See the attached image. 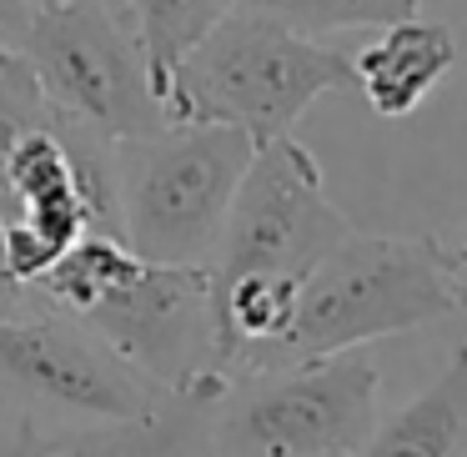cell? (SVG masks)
Instances as JSON below:
<instances>
[{"label": "cell", "instance_id": "cell-4", "mask_svg": "<svg viewBox=\"0 0 467 457\" xmlns=\"http://www.w3.org/2000/svg\"><path fill=\"white\" fill-rule=\"evenodd\" d=\"M382 372L362 347L232 372L212 402V457H347L377 422Z\"/></svg>", "mask_w": 467, "mask_h": 457}, {"label": "cell", "instance_id": "cell-20", "mask_svg": "<svg viewBox=\"0 0 467 457\" xmlns=\"http://www.w3.org/2000/svg\"><path fill=\"white\" fill-rule=\"evenodd\" d=\"M31 5H66V0H31ZM86 5H111V11H121V16H126L121 0H86Z\"/></svg>", "mask_w": 467, "mask_h": 457}, {"label": "cell", "instance_id": "cell-14", "mask_svg": "<svg viewBox=\"0 0 467 457\" xmlns=\"http://www.w3.org/2000/svg\"><path fill=\"white\" fill-rule=\"evenodd\" d=\"M246 11L276 16L302 36L322 31H362V26H397L422 16V0H236Z\"/></svg>", "mask_w": 467, "mask_h": 457}, {"label": "cell", "instance_id": "cell-1", "mask_svg": "<svg viewBox=\"0 0 467 457\" xmlns=\"http://www.w3.org/2000/svg\"><path fill=\"white\" fill-rule=\"evenodd\" d=\"M462 312L452 256L432 236L347 232L292 296V317L246 372L296 367Z\"/></svg>", "mask_w": 467, "mask_h": 457}, {"label": "cell", "instance_id": "cell-18", "mask_svg": "<svg viewBox=\"0 0 467 457\" xmlns=\"http://www.w3.org/2000/svg\"><path fill=\"white\" fill-rule=\"evenodd\" d=\"M31 16H36L31 0H0V51H16V46H21Z\"/></svg>", "mask_w": 467, "mask_h": 457}, {"label": "cell", "instance_id": "cell-10", "mask_svg": "<svg viewBox=\"0 0 467 457\" xmlns=\"http://www.w3.org/2000/svg\"><path fill=\"white\" fill-rule=\"evenodd\" d=\"M452 61H457L452 31L412 16V21L382 26V36L352 56V76L367 106L397 121V116H412L432 96V86L452 71Z\"/></svg>", "mask_w": 467, "mask_h": 457}, {"label": "cell", "instance_id": "cell-9", "mask_svg": "<svg viewBox=\"0 0 467 457\" xmlns=\"http://www.w3.org/2000/svg\"><path fill=\"white\" fill-rule=\"evenodd\" d=\"M226 377L166 392L136 417L76 422L56 432V457H212V402Z\"/></svg>", "mask_w": 467, "mask_h": 457}, {"label": "cell", "instance_id": "cell-3", "mask_svg": "<svg viewBox=\"0 0 467 457\" xmlns=\"http://www.w3.org/2000/svg\"><path fill=\"white\" fill-rule=\"evenodd\" d=\"M252 156V136L212 121H161L116 141L121 242L141 262L206 266Z\"/></svg>", "mask_w": 467, "mask_h": 457}, {"label": "cell", "instance_id": "cell-7", "mask_svg": "<svg viewBox=\"0 0 467 457\" xmlns=\"http://www.w3.org/2000/svg\"><path fill=\"white\" fill-rule=\"evenodd\" d=\"M166 387L66 312L0 317V407L61 422H106L156 407Z\"/></svg>", "mask_w": 467, "mask_h": 457}, {"label": "cell", "instance_id": "cell-5", "mask_svg": "<svg viewBox=\"0 0 467 457\" xmlns=\"http://www.w3.org/2000/svg\"><path fill=\"white\" fill-rule=\"evenodd\" d=\"M21 61L31 66L41 96L86 131L126 141L166 121L146 76V56L131 21L111 5H36L21 36Z\"/></svg>", "mask_w": 467, "mask_h": 457}, {"label": "cell", "instance_id": "cell-16", "mask_svg": "<svg viewBox=\"0 0 467 457\" xmlns=\"http://www.w3.org/2000/svg\"><path fill=\"white\" fill-rule=\"evenodd\" d=\"M0 457H56V432L31 412H11L0 422Z\"/></svg>", "mask_w": 467, "mask_h": 457}, {"label": "cell", "instance_id": "cell-12", "mask_svg": "<svg viewBox=\"0 0 467 457\" xmlns=\"http://www.w3.org/2000/svg\"><path fill=\"white\" fill-rule=\"evenodd\" d=\"M136 266H141V256H136L116 232H86V236H76L31 286L46 302V312L81 317L86 306H96L106 292H116Z\"/></svg>", "mask_w": 467, "mask_h": 457}, {"label": "cell", "instance_id": "cell-8", "mask_svg": "<svg viewBox=\"0 0 467 457\" xmlns=\"http://www.w3.org/2000/svg\"><path fill=\"white\" fill-rule=\"evenodd\" d=\"M76 322H86L111 352H121L136 372L166 392L222 377L206 266L141 262L116 292L86 306Z\"/></svg>", "mask_w": 467, "mask_h": 457}, {"label": "cell", "instance_id": "cell-2", "mask_svg": "<svg viewBox=\"0 0 467 457\" xmlns=\"http://www.w3.org/2000/svg\"><path fill=\"white\" fill-rule=\"evenodd\" d=\"M327 91H357L352 56L236 5L176 61L161 111L166 121L236 126L262 146L292 131Z\"/></svg>", "mask_w": 467, "mask_h": 457}, {"label": "cell", "instance_id": "cell-17", "mask_svg": "<svg viewBox=\"0 0 467 457\" xmlns=\"http://www.w3.org/2000/svg\"><path fill=\"white\" fill-rule=\"evenodd\" d=\"M26 312H46V302L36 296V286H26L11 272V256H5V232H0V317H26Z\"/></svg>", "mask_w": 467, "mask_h": 457}, {"label": "cell", "instance_id": "cell-15", "mask_svg": "<svg viewBox=\"0 0 467 457\" xmlns=\"http://www.w3.org/2000/svg\"><path fill=\"white\" fill-rule=\"evenodd\" d=\"M46 111H56V106L41 96L21 51H0V186H5V156H11L16 136L36 126Z\"/></svg>", "mask_w": 467, "mask_h": 457}, {"label": "cell", "instance_id": "cell-11", "mask_svg": "<svg viewBox=\"0 0 467 457\" xmlns=\"http://www.w3.org/2000/svg\"><path fill=\"white\" fill-rule=\"evenodd\" d=\"M467 442V347H457L452 362L437 372V382L407 407H397L387 422H372V432L347 457H457Z\"/></svg>", "mask_w": 467, "mask_h": 457}, {"label": "cell", "instance_id": "cell-19", "mask_svg": "<svg viewBox=\"0 0 467 457\" xmlns=\"http://www.w3.org/2000/svg\"><path fill=\"white\" fill-rule=\"evenodd\" d=\"M452 272H457V292H462V306H467V252L452 256Z\"/></svg>", "mask_w": 467, "mask_h": 457}, {"label": "cell", "instance_id": "cell-13", "mask_svg": "<svg viewBox=\"0 0 467 457\" xmlns=\"http://www.w3.org/2000/svg\"><path fill=\"white\" fill-rule=\"evenodd\" d=\"M121 5H126V21H131L136 41H141L156 101H161L176 61H182L226 11H236V0H121Z\"/></svg>", "mask_w": 467, "mask_h": 457}, {"label": "cell", "instance_id": "cell-6", "mask_svg": "<svg viewBox=\"0 0 467 457\" xmlns=\"http://www.w3.org/2000/svg\"><path fill=\"white\" fill-rule=\"evenodd\" d=\"M352 232L347 212L327 196L317 156L292 131L262 141L252 166L236 182V196L226 206V226L216 242L212 286H226L236 276H272V282L302 286V276Z\"/></svg>", "mask_w": 467, "mask_h": 457}]
</instances>
